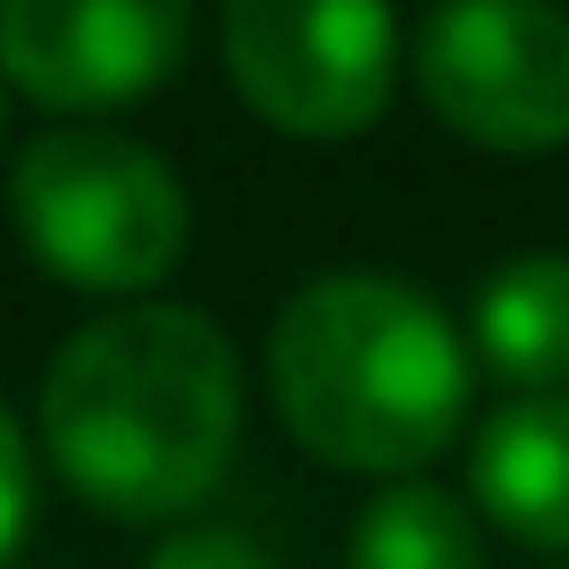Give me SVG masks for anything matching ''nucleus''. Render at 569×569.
Here are the masks:
<instances>
[{"label": "nucleus", "instance_id": "nucleus-1", "mask_svg": "<svg viewBox=\"0 0 569 569\" xmlns=\"http://www.w3.org/2000/svg\"><path fill=\"white\" fill-rule=\"evenodd\" d=\"M243 369L218 319L126 302L68 336L42 377V452L109 519H184L227 486Z\"/></svg>", "mask_w": 569, "mask_h": 569}, {"label": "nucleus", "instance_id": "nucleus-2", "mask_svg": "<svg viewBox=\"0 0 569 569\" xmlns=\"http://www.w3.org/2000/svg\"><path fill=\"white\" fill-rule=\"evenodd\" d=\"M268 386L293 445L360 478H410L461 436L469 352L452 319L402 277H343L302 284L268 336Z\"/></svg>", "mask_w": 569, "mask_h": 569}, {"label": "nucleus", "instance_id": "nucleus-3", "mask_svg": "<svg viewBox=\"0 0 569 569\" xmlns=\"http://www.w3.org/2000/svg\"><path fill=\"white\" fill-rule=\"evenodd\" d=\"M9 218H18L26 251L76 293H151L168 268L184 260V184L160 151H142L126 134H42L9 177Z\"/></svg>", "mask_w": 569, "mask_h": 569}, {"label": "nucleus", "instance_id": "nucleus-4", "mask_svg": "<svg viewBox=\"0 0 569 569\" xmlns=\"http://www.w3.org/2000/svg\"><path fill=\"white\" fill-rule=\"evenodd\" d=\"M218 51L251 118L293 142H352L393 101V0H218Z\"/></svg>", "mask_w": 569, "mask_h": 569}, {"label": "nucleus", "instance_id": "nucleus-5", "mask_svg": "<svg viewBox=\"0 0 569 569\" xmlns=\"http://www.w3.org/2000/svg\"><path fill=\"white\" fill-rule=\"evenodd\" d=\"M427 109L478 151L536 160L569 142V9L561 0H436L410 42Z\"/></svg>", "mask_w": 569, "mask_h": 569}, {"label": "nucleus", "instance_id": "nucleus-6", "mask_svg": "<svg viewBox=\"0 0 569 569\" xmlns=\"http://www.w3.org/2000/svg\"><path fill=\"white\" fill-rule=\"evenodd\" d=\"M193 0H0V76L42 109H126L184 68Z\"/></svg>", "mask_w": 569, "mask_h": 569}, {"label": "nucleus", "instance_id": "nucleus-7", "mask_svg": "<svg viewBox=\"0 0 569 569\" xmlns=\"http://www.w3.org/2000/svg\"><path fill=\"white\" fill-rule=\"evenodd\" d=\"M478 511L536 552H569V393H519L478 427Z\"/></svg>", "mask_w": 569, "mask_h": 569}, {"label": "nucleus", "instance_id": "nucleus-8", "mask_svg": "<svg viewBox=\"0 0 569 569\" xmlns=\"http://www.w3.org/2000/svg\"><path fill=\"white\" fill-rule=\"evenodd\" d=\"M478 360L519 393H569V260L561 251H528L502 260L478 284L469 310Z\"/></svg>", "mask_w": 569, "mask_h": 569}, {"label": "nucleus", "instance_id": "nucleus-9", "mask_svg": "<svg viewBox=\"0 0 569 569\" xmlns=\"http://www.w3.org/2000/svg\"><path fill=\"white\" fill-rule=\"evenodd\" d=\"M352 569H486V545L469 502L402 478L352 519Z\"/></svg>", "mask_w": 569, "mask_h": 569}, {"label": "nucleus", "instance_id": "nucleus-10", "mask_svg": "<svg viewBox=\"0 0 569 569\" xmlns=\"http://www.w3.org/2000/svg\"><path fill=\"white\" fill-rule=\"evenodd\" d=\"M26 519H34V452H26V427L9 419V402H0V569L26 545Z\"/></svg>", "mask_w": 569, "mask_h": 569}, {"label": "nucleus", "instance_id": "nucleus-11", "mask_svg": "<svg viewBox=\"0 0 569 569\" xmlns=\"http://www.w3.org/2000/svg\"><path fill=\"white\" fill-rule=\"evenodd\" d=\"M142 569H277V561L234 528H193V536H177V545H160Z\"/></svg>", "mask_w": 569, "mask_h": 569}, {"label": "nucleus", "instance_id": "nucleus-12", "mask_svg": "<svg viewBox=\"0 0 569 569\" xmlns=\"http://www.w3.org/2000/svg\"><path fill=\"white\" fill-rule=\"evenodd\" d=\"M0 126H9V101H0Z\"/></svg>", "mask_w": 569, "mask_h": 569}]
</instances>
